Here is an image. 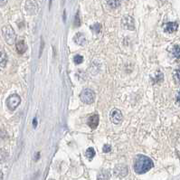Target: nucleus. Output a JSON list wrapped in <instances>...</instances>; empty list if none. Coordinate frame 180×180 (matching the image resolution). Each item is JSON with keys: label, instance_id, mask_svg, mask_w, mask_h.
<instances>
[{"label": "nucleus", "instance_id": "1", "mask_svg": "<svg viewBox=\"0 0 180 180\" xmlns=\"http://www.w3.org/2000/svg\"><path fill=\"white\" fill-rule=\"evenodd\" d=\"M153 167V161L144 155H138L134 163V170L137 174H145Z\"/></svg>", "mask_w": 180, "mask_h": 180}, {"label": "nucleus", "instance_id": "2", "mask_svg": "<svg viewBox=\"0 0 180 180\" xmlns=\"http://www.w3.org/2000/svg\"><path fill=\"white\" fill-rule=\"evenodd\" d=\"M2 32H3V36H4L5 40L8 44H12L16 41V37H17L16 32L10 25L3 26Z\"/></svg>", "mask_w": 180, "mask_h": 180}, {"label": "nucleus", "instance_id": "3", "mask_svg": "<svg viewBox=\"0 0 180 180\" xmlns=\"http://www.w3.org/2000/svg\"><path fill=\"white\" fill-rule=\"evenodd\" d=\"M95 92L91 89H84L81 91L80 94V99L83 103L92 104L95 100Z\"/></svg>", "mask_w": 180, "mask_h": 180}, {"label": "nucleus", "instance_id": "4", "mask_svg": "<svg viewBox=\"0 0 180 180\" xmlns=\"http://www.w3.org/2000/svg\"><path fill=\"white\" fill-rule=\"evenodd\" d=\"M21 103L20 96L17 93L10 95L6 99V106L10 111H15Z\"/></svg>", "mask_w": 180, "mask_h": 180}, {"label": "nucleus", "instance_id": "5", "mask_svg": "<svg viewBox=\"0 0 180 180\" xmlns=\"http://www.w3.org/2000/svg\"><path fill=\"white\" fill-rule=\"evenodd\" d=\"M129 169L126 165H118L114 168V174L118 178H124L128 175Z\"/></svg>", "mask_w": 180, "mask_h": 180}, {"label": "nucleus", "instance_id": "6", "mask_svg": "<svg viewBox=\"0 0 180 180\" xmlns=\"http://www.w3.org/2000/svg\"><path fill=\"white\" fill-rule=\"evenodd\" d=\"M121 24L125 29H129V30H134L135 27V24H134V19L129 17V16H126L122 18L121 20Z\"/></svg>", "mask_w": 180, "mask_h": 180}, {"label": "nucleus", "instance_id": "7", "mask_svg": "<svg viewBox=\"0 0 180 180\" xmlns=\"http://www.w3.org/2000/svg\"><path fill=\"white\" fill-rule=\"evenodd\" d=\"M25 9L30 15H36L38 12V5L36 1H27L25 4Z\"/></svg>", "mask_w": 180, "mask_h": 180}, {"label": "nucleus", "instance_id": "8", "mask_svg": "<svg viewBox=\"0 0 180 180\" xmlns=\"http://www.w3.org/2000/svg\"><path fill=\"white\" fill-rule=\"evenodd\" d=\"M123 119V115L121 113L120 110L118 109H114L111 111V120L113 123L115 124H119L120 121Z\"/></svg>", "mask_w": 180, "mask_h": 180}, {"label": "nucleus", "instance_id": "9", "mask_svg": "<svg viewBox=\"0 0 180 180\" xmlns=\"http://www.w3.org/2000/svg\"><path fill=\"white\" fill-rule=\"evenodd\" d=\"M163 27H164V32L167 34H172L178 30V24L177 22H167L163 25Z\"/></svg>", "mask_w": 180, "mask_h": 180}, {"label": "nucleus", "instance_id": "10", "mask_svg": "<svg viewBox=\"0 0 180 180\" xmlns=\"http://www.w3.org/2000/svg\"><path fill=\"white\" fill-rule=\"evenodd\" d=\"M99 120H100V118H99V115H98V114H92V116H90V117L88 118V120H87V124L90 126L91 129H95L98 127Z\"/></svg>", "mask_w": 180, "mask_h": 180}, {"label": "nucleus", "instance_id": "11", "mask_svg": "<svg viewBox=\"0 0 180 180\" xmlns=\"http://www.w3.org/2000/svg\"><path fill=\"white\" fill-rule=\"evenodd\" d=\"M16 46H17V53L20 54H23L26 52L27 50V46L25 44V43L23 40H18L16 43Z\"/></svg>", "mask_w": 180, "mask_h": 180}, {"label": "nucleus", "instance_id": "12", "mask_svg": "<svg viewBox=\"0 0 180 180\" xmlns=\"http://www.w3.org/2000/svg\"><path fill=\"white\" fill-rule=\"evenodd\" d=\"M73 41L75 42V43H77L79 45H84L86 43V38H85L84 35H82L81 33H77V34H75V36L73 37Z\"/></svg>", "mask_w": 180, "mask_h": 180}, {"label": "nucleus", "instance_id": "13", "mask_svg": "<svg viewBox=\"0 0 180 180\" xmlns=\"http://www.w3.org/2000/svg\"><path fill=\"white\" fill-rule=\"evenodd\" d=\"M110 178H111V172L108 169H102L97 177V180H109Z\"/></svg>", "mask_w": 180, "mask_h": 180}, {"label": "nucleus", "instance_id": "14", "mask_svg": "<svg viewBox=\"0 0 180 180\" xmlns=\"http://www.w3.org/2000/svg\"><path fill=\"white\" fill-rule=\"evenodd\" d=\"M171 53L173 54V56L177 59L180 60V45L179 44H175L172 49H171Z\"/></svg>", "mask_w": 180, "mask_h": 180}, {"label": "nucleus", "instance_id": "15", "mask_svg": "<svg viewBox=\"0 0 180 180\" xmlns=\"http://www.w3.org/2000/svg\"><path fill=\"white\" fill-rule=\"evenodd\" d=\"M95 150L93 148H89L86 151H85V156L89 159H92L95 156Z\"/></svg>", "mask_w": 180, "mask_h": 180}, {"label": "nucleus", "instance_id": "16", "mask_svg": "<svg viewBox=\"0 0 180 180\" xmlns=\"http://www.w3.org/2000/svg\"><path fill=\"white\" fill-rule=\"evenodd\" d=\"M91 29L92 31H93L95 34H100V31H101V24L100 23H95L93 25L91 26Z\"/></svg>", "mask_w": 180, "mask_h": 180}, {"label": "nucleus", "instance_id": "17", "mask_svg": "<svg viewBox=\"0 0 180 180\" xmlns=\"http://www.w3.org/2000/svg\"><path fill=\"white\" fill-rule=\"evenodd\" d=\"M152 81H153V83H157V82H160V81H163V73H158L157 74H156V76L155 77H153V78H151Z\"/></svg>", "mask_w": 180, "mask_h": 180}, {"label": "nucleus", "instance_id": "18", "mask_svg": "<svg viewBox=\"0 0 180 180\" xmlns=\"http://www.w3.org/2000/svg\"><path fill=\"white\" fill-rule=\"evenodd\" d=\"M6 61H7L6 54L4 52V50H1V66L2 67H4L6 64Z\"/></svg>", "mask_w": 180, "mask_h": 180}, {"label": "nucleus", "instance_id": "19", "mask_svg": "<svg viewBox=\"0 0 180 180\" xmlns=\"http://www.w3.org/2000/svg\"><path fill=\"white\" fill-rule=\"evenodd\" d=\"M107 4L111 7H118L120 5V1L115 0V1H107Z\"/></svg>", "mask_w": 180, "mask_h": 180}, {"label": "nucleus", "instance_id": "20", "mask_svg": "<svg viewBox=\"0 0 180 180\" xmlns=\"http://www.w3.org/2000/svg\"><path fill=\"white\" fill-rule=\"evenodd\" d=\"M82 61H83V57L80 55V54H77V55H75L74 57H73V62H75V63H77V64H80L82 62Z\"/></svg>", "mask_w": 180, "mask_h": 180}, {"label": "nucleus", "instance_id": "21", "mask_svg": "<svg viewBox=\"0 0 180 180\" xmlns=\"http://www.w3.org/2000/svg\"><path fill=\"white\" fill-rule=\"evenodd\" d=\"M80 16H79V13L77 12V14H76V16H75V19H74V26H80Z\"/></svg>", "mask_w": 180, "mask_h": 180}, {"label": "nucleus", "instance_id": "22", "mask_svg": "<svg viewBox=\"0 0 180 180\" xmlns=\"http://www.w3.org/2000/svg\"><path fill=\"white\" fill-rule=\"evenodd\" d=\"M102 150H103V152H104V153H108V152H110V151L111 150V145H109V144H105V145L103 146V148H102Z\"/></svg>", "mask_w": 180, "mask_h": 180}, {"label": "nucleus", "instance_id": "23", "mask_svg": "<svg viewBox=\"0 0 180 180\" xmlns=\"http://www.w3.org/2000/svg\"><path fill=\"white\" fill-rule=\"evenodd\" d=\"M175 79L178 82H180V68H178L175 73Z\"/></svg>", "mask_w": 180, "mask_h": 180}, {"label": "nucleus", "instance_id": "24", "mask_svg": "<svg viewBox=\"0 0 180 180\" xmlns=\"http://www.w3.org/2000/svg\"><path fill=\"white\" fill-rule=\"evenodd\" d=\"M176 102H177V104H178V105H179L180 106V90H179V92H178V94H177V97H176Z\"/></svg>", "mask_w": 180, "mask_h": 180}, {"label": "nucleus", "instance_id": "25", "mask_svg": "<svg viewBox=\"0 0 180 180\" xmlns=\"http://www.w3.org/2000/svg\"><path fill=\"white\" fill-rule=\"evenodd\" d=\"M50 180H54V179H50Z\"/></svg>", "mask_w": 180, "mask_h": 180}]
</instances>
